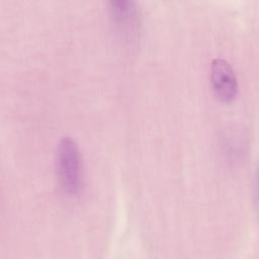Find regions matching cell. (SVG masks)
<instances>
[{
  "instance_id": "1",
  "label": "cell",
  "mask_w": 259,
  "mask_h": 259,
  "mask_svg": "<svg viewBox=\"0 0 259 259\" xmlns=\"http://www.w3.org/2000/svg\"><path fill=\"white\" fill-rule=\"evenodd\" d=\"M56 173L64 193L78 195L83 187V163L78 144L71 137H63L56 148Z\"/></svg>"
},
{
  "instance_id": "2",
  "label": "cell",
  "mask_w": 259,
  "mask_h": 259,
  "mask_svg": "<svg viewBox=\"0 0 259 259\" xmlns=\"http://www.w3.org/2000/svg\"><path fill=\"white\" fill-rule=\"evenodd\" d=\"M209 80L215 96L224 101H233L238 94L239 85L234 69L224 59L212 60L209 68Z\"/></svg>"
},
{
  "instance_id": "3",
  "label": "cell",
  "mask_w": 259,
  "mask_h": 259,
  "mask_svg": "<svg viewBox=\"0 0 259 259\" xmlns=\"http://www.w3.org/2000/svg\"><path fill=\"white\" fill-rule=\"evenodd\" d=\"M109 12L113 21L121 28H131L138 19V7L131 0H111Z\"/></svg>"
}]
</instances>
